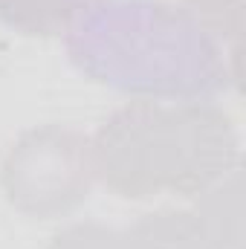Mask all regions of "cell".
<instances>
[{
	"label": "cell",
	"instance_id": "cell-3",
	"mask_svg": "<svg viewBox=\"0 0 246 249\" xmlns=\"http://www.w3.org/2000/svg\"><path fill=\"white\" fill-rule=\"evenodd\" d=\"M93 180V142L70 124L23 130L0 162L6 203L32 220H53L75 212L90 197Z\"/></svg>",
	"mask_w": 246,
	"mask_h": 249
},
{
	"label": "cell",
	"instance_id": "cell-5",
	"mask_svg": "<svg viewBox=\"0 0 246 249\" xmlns=\"http://www.w3.org/2000/svg\"><path fill=\"white\" fill-rule=\"evenodd\" d=\"M194 214L200 223L229 249H241L244 229H241V171L235 168L229 177L203 191V200L197 203Z\"/></svg>",
	"mask_w": 246,
	"mask_h": 249
},
{
	"label": "cell",
	"instance_id": "cell-6",
	"mask_svg": "<svg viewBox=\"0 0 246 249\" xmlns=\"http://www.w3.org/2000/svg\"><path fill=\"white\" fill-rule=\"evenodd\" d=\"M78 0H0V20L29 38H58L67 32Z\"/></svg>",
	"mask_w": 246,
	"mask_h": 249
},
{
	"label": "cell",
	"instance_id": "cell-1",
	"mask_svg": "<svg viewBox=\"0 0 246 249\" xmlns=\"http://www.w3.org/2000/svg\"><path fill=\"white\" fill-rule=\"evenodd\" d=\"M64 47L84 78L142 99L209 102L238 78L223 44L171 0H78Z\"/></svg>",
	"mask_w": 246,
	"mask_h": 249
},
{
	"label": "cell",
	"instance_id": "cell-4",
	"mask_svg": "<svg viewBox=\"0 0 246 249\" xmlns=\"http://www.w3.org/2000/svg\"><path fill=\"white\" fill-rule=\"evenodd\" d=\"M130 249H229L223 247L194 212H154L127 229Z\"/></svg>",
	"mask_w": 246,
	"mask_h": 249
},
{
	"label": "cell",
	"instance_id": "cell-8",
	"mask_svg": "<svg viewBox=\"0 0 246 249\" xmlns=\"http://www.w3.org/2000/svg\"><path fill=\"white\" fill-rule=\"evenodd\" d=\"M44 249H130L127 232L105 223H72L53 235Z\"/></svg>",
	"mask_w": 246,
	"mask_h": 249
},
{
	"label": "cell",
	"instance_id": "cell-2",
	"mask_svg": "<svg viewBox=\"0 0 246 249\" xmlns=\"http://www.w3.org/2000/svg\"><path fill=\"white\" fill-rule=\"evenodd\" d=\"M90 142L96 177L124 200L200 197L241 165L238 127L211 102H130Z\"/></svg>",
	"mask_w": 246,
	"mask_h": 249
},
{
	"label": "cell",
	"instance_id": "cell-7",
	"mask_svg": "<svg viewBox=\"0 0 246 249\" xmlns=\"http://www.w3.org/2000/svg\"><path fill=\"white\" fill-rule=\"evenodd\" d=\"M185 9L220 44L238 47L244 32V0H185Z\"/></svg>",
	"mask_w": 246,
	"mask_h": 249
}]
</instances>
